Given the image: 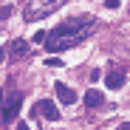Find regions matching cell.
I'll return each mask as SVG.
<instances>
[{"label":"cell","mask_w":130,"mask_h":130,"mask_svg":"<svg viewBox=\"0 0 130 130\" xmlns=\"http://www.w3.org/2000/svg\"><path fill=\"white\" fill-rule=\"evenodd\" d=\"M0 3H3V0H0Z\"/></svg>","instance_id":"15"},{"label":"cell","mask_w":130,"mask_h":130,"mask_svg":"<svg viewBox=\"0 0 130 130\" xmlns=\"http://www.w3.org/2000/svg\"><path fill=\"white\" fill-rule=\"evenodd\" d=\"M45 65H51V68H62L65 62L59 59V54H54V57H48V59H45Z\"/></svg>","instance_id":"8"},{"label":"cell","mask_w":130,"mask_h":130,"mask_svg":"<svg viewBox=\"0 0 130 130\" xmlns=\"http://www.w3.org/2000/svg\"><path fill=\"white\" fill-rule=\"evenodd\" d=\"M6 57H9V48H0V62H3Z\"/></svg>","instance_id":"11"},{"label":"cell","mask_w":130,"mask_h":130,"mask_svg":"<svg viewBox=\"0 0 130 130\" xmlns=\"http://www.w3.org/2000/svg\"><path fill=\"white\" fill-rule=\"evenodd\" d=\"M102 93L99 91H88V93H85V107H102Z\"/></svg>","instance_id":"7"},{"label":"cell","mask_w":130,"mask_h":130,"mask_svg":"<svg viewBox=\"0 0 130 130\" xmlns=\"http://www.w3.org/2000/svg\"><path fill=\"white\" fill-rule=\"evenodd\" d=\"M68 0H28L26 9H23V20L26 23H34V20H42V17H48L54 14L59 6H65Z\"/></svg>","instance_id":"1"},{"label":"cell","mask_w":130,"mask_h":130,"mask_svg":"<svg viewBox=\"0 0 130 130\" xmlns=\"http://www.w3.org/2000/svg\"><path fill=\"white\" fill-rule=\"evenodd\" d=\"M119 6H122V0H105V9H110V11L119 9Z\"/></svg>","instance_id":"9"},{"label":"cell","mask_w":130,"mask_h":130,"mask_svg":"<svg viewBox=\"0 0 130 130\" xmlns=\"http://www.w3.org/2000/svg\"><path fill=\"white\" fill-rule=\"evenodd\" d=\"M26 3H28V0H26Z\"/></svg>","instance_id":"16"},{"label":"cell","mask_w":130,"mask_h":130,"mask_svg":"<svg viewBox=\"0 0 130 130\" xmlns=\"http://www.w3.org/2000/svg\"><path fill=\"white\" fill-rule=\"evenodd\" d=\"M37 113L42 119H48V122H59V107L51 102V99H40L37 102Z\"/></svg>","instance_id":"4"},{"label":"cell","mask_w":130,"mask_h":130,"mask_svg":"<svg viewBox=\"0 0 130 130\" xmlns=\"http://www.w3.org/2000/svg\"><path fill=\"white\" fill-rule=\"evenodd\" d=\"M54 88H57V96H59V102H62V105H74V102H76V93H74L65 82H57Z\"/></svg>","instance_id":"6"},{"label":"cell","mask_w":130,"mask_h":130,"mask_svg":"<svg viewBox=\"0 0 130 130\" xmlns=\"http://www.w3.org/2000/svg\"><path fill=\"white\" fill-rule=\"evenodd\" d=\"M0 105H3V91H0Z\"/></svg>","instance_id":"14"},{"label":"cell","mask_w":130,"mask_h":130,"mask_svg":"<svg viewBox=\"0 0 130 130\" xmlns=\"http://www.w3.org/2000/svg\"><path fill=\"white\" fill-rule=\"evenodd\" d=\"M17 130H31V127H28L26 122H20V124H17Z\"/></svg>","instance_id":"12"},{"label":"cell","mask_w":130,"mask_h":130,"mask_svg":"<svg viewBox=\"0 0 130 130\" xmlns=\"http://www.w3.org/2000/svg\"><path fill=\"white\" fill-rule=\"evenodd\" d=\"M116 130H130V122H124V124H119Z\"/></svg>","instance_id":"13"},{"label":"cell","mask_w":130,"mask_h":130,"mask_svg":"<svg viewBox=\"0 0 130 130\" xmlns=\"http://www.w3.org/2000/svg\"><path fill=\"white\" fill-rule=\"evenodd\" d=\"M45 40H48L45 31H37V34H34V42H42V45H45Z\"/></svg>","instance_id":"10"},{"label":"cell","mask_w":130,"mask_h":130,"mask_svg":"<svg viewBox=\"0 0 130 130\" xmlns=\"http://www.w3.org/2000/svg\"><path fill=\"white\" fill-rule=\"evenodd\" d=\"M0 20H3V17H0Z\"/></svg>","instance_id":"17"},{"label":"cell","mask_w":130,"mask_h":130,"mask_svg":"<svg viewBox=\"0 0 130 130\" xmlns=\"http://www.w3.org/2000/svg\"><path fill=\"white\" fill-rule=\"evenodd\" d=\"M28 54H31V42L28 40H23V37L11 40V45H9V57L11 59H26Z\"/></svg>","instance_id":"3"},{"label":"cell","mask_w":130,"mask_h":130,"mask_svg":"<svg viewBox=\"0 0 130 130\" xmlns=\"http://www.w3.org/2000/svg\"><path fill=\"white\" fill-rule=\"evenodd\" d=\"M124 79H127V74H124L122 68H116V71H110V74H107L105 85H107V88H110V91H119L122 85H124Z\"/></svg>","instance_id":"5"},{"label":"cell","mask_w":130,"mask_h":130,"mask_svg":"<svg viewBox=\"0 0 130 130\" xmlns=\"http://www.w3.org/2000/svg\"><path fill=\"white\" fill-rule=\"evenodd\" d=\"M20 105H23V93H20V91H14V93L3 102V110H0V116H3V122H6V124H9L11 119H17Z\"/></svg>","instance_id":"2"}]
</instances>
